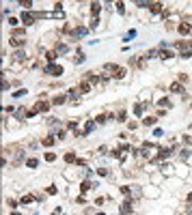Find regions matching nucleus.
<instances>
[{
    "instance_id": "1",
    "label": "nucleus",
    "mask_w": 192,
    "mask_h": 215,
    "mask_svg": "<svg viewBox=\"0 0 192 215\" xmlns=\"http://www.w3.org/2000/svg\"><path fill=\"white\" fill-rule=\"evenodd\" d=\"M9 43L13 47H20V45H24L26 43V28H15V30H11V39Z\"/></svg>"
},
{
    "instance_id": "2",
    "label": "nucleus",
    "mask_w": 192,
    "mask_h": 215,
    "mask_svg": "<svg viewBox=\"0 0 192 215\" xmlns=\"http://www.w3.org/2000/svg\"><path fill=\"white\" fill-rule=\"evenodd\" d=\"M50 106H52V101H46V99H39V101L35 103V112H48V110H50Z\"/></svg>"
},
{
    "instance_id": "3",
    "label": "nucleus",
    "mask_w": 192,
    "mask_h": 215,
    "mask_svg": "<svg viewBox=\"0 0 192 215\" xmlns=\"http://www.w3.org/2000/svg\"><path fill=\"white\" fill-rule=\"evenodd\" d=\"M46 73L48 75H63V67L61 65H46Z\"/></svg>"
},
{
    "instance_id": "4",
    "label": "nucleus",
    "mask_w": 192,
    "mask_h": 215,
    "mask_svg": "<svg viewBox=\"0 0 192 215\" xmlns=\"http://www.w3.org/2000/svg\"><path fill=\"white\" fill-rule=\"evenodd\" d=\"M35 13H30V11H24V13H22V22H24V26H32L35 24Z\"/></svg>"
},
{
    "instance_id": "5",
    "label": "nucleus",
    "mask_w": 192,
    "mask_h": 215,
    "mask_svg": "<svg viewBox=\"0 0 192 215\" xmlns=\"http://www.w3.org/2000/svg\"><path fill=\"white\" fill-rule=\"evenodd\" d=\"M177 30H179V35H188V32H192V26L188 24V22H179Z\"/></svg>"
},
{
    "instance_id": "6",
    "label": "nucleus",
    "mask_w": 192,
    "mask_h": 215,
    "mask_svg": "<svg viewBox=\"0 0 192 215\" xmlns=\"http://www.w3.org/2000/svg\"><path fill=\"white\" fill-rule=\"evenodd\" d=\"M132 211H134V207H132V200L128 198V200L121 205V213H123V215H132Z\"/></svg>"
},
{
    "instance_id": "7",
    "label": "nucleus",
    "mask_w": 192,
    "mask_h": 215,
    "mask_svg": "<svg viewBox=\"0 0 192 215\" xmlns=\"http://www.w3.org/2000/svg\"><path fill=\"white\" fill-rule=\"evenodd\" d=\"M147 106H149V103H136V106H134V114H136V116H142L145 110H147Z\"/></svg>"
},
{
    "instance_id": "8",
    "label": "nucleus",
    "mask_w": 192,
    "mask_h": 215,
    "mask_svg": "<svg viewBox=\"0 0 192 215\" xmlns=\"http://www.w3.org/2000/svg\"><path fill=\"white\" fill-rule=\"evenodd\" d=\"M95 120H86V125H84V131H82V136H86V134H91L93 129H95Z\"/></svg>"
},
{
    "instance_id": "9",
    "label": "nucleus",
    "mask_w": 192,
    "mask_h": 215,
    "mask_svg": "<svg viewBox=\"0 0 192 215\" xmlns=\"http://www.w3.org/2000/svg\"><path fill=\"white\" fill-rule=\"evenodd\" d=\"M91 88H93V84H91L89 80H82V82H80V93H89Z\"/></svg>"
},
{
    "instance_id": "10",
    "label": "nucleus",
    "mask_w": 192,
    "mask_h": 215,
    "mask_svg": "<svg viewBox=\"0 0 192 215\" xmlns=\"http://www.w3.org/2000/svg\"><path fill=\"white\" fill-rule=\"evenodd\" d=\"M149 11L151 13H162V2H149Z\"/></svg>"
},
{
    "instance_id": "11",
    "label": "nucleus",
    "mask_w": 192,
    "mask_h": 215,
    "mask_svg": "<svg viewBox=\"0 0 192 215\" xmlns=\"http://www.w3.org/2000/svg\"><path fill=\"white\" fill-rule=\"evenodd\" d=\"M100 11H102V4H100V2H91V13H93V17H97V15H100Z\"/></svg>"
},
{
    "instance_id": "12",
    "label": "nucleus",
    "mask_w": 192,
    "mask_h": 215,
    "mask_svg": "<svg viewBox=\"0 0 192 215\" xmlns=\"http://www.w3.org/2000/svg\"><path fill=\"white\" fill-rule=\"evenodd\" d=\"M65 101H67V97H65V95H56V97L52 99V106H63Z\"/></svg>"
},
{
    "instance_id": "13",
    "label": "nucleus",
    "mask_w": 192,
    "mask_h": 215,
    "mask_svg": "<svg viewBox=\"0 0 192 215\" xmlns=\"http://www.w3.org/2000/svg\"><path fill=\"white\" fill-rule=\"evenodd\" d=\"M69 47L65 45V43H56V54H67Z\"/></svg>"
},
{
    "instance_id": "14",
    "label": "nucleus",
    "mask_w": 192,
    "mask_h": 215,
    "mask_svg": "<svg viewBox=\"0 0 192 215\" xmlns=\"http://www.w3.org/2000/svg\"><path fill=\"white\" fill-rule=\"evenodd\" d=\"M58 54L56 52H46V58H48V65H54V60H56Z\"/></svg>"
},
{
    "instance_id": "15",
    "label": "nucleus",
    "mask_w": 192,
    "mask_h": 215,
    "mask_svg": "<svg viewBox=\"0 0 192 215\" xmlns=\"http://www.w3.org/2000/svg\"><path fill=\"white\" fill-rule=\"evenodd\" d=\"M108 118H112V114H100V116L95 118V123H100V125H102V123H106Z\"/></svg>"
},
{
    "instance_id": "16",
    "label": "nucleus",
    "mask_w": 192,
    "mask_h": 215,
    "mask_svg": "<svg viewBox=\"0 0 192 215\" xmlns=\"http://www.w3.org/2000/svg\"><path fill=\"white\" fill-rule=\"evenodd\" d=\"M78 159H76V153H67L65 155V164H76Z\"/></svg>"
},
{
    "instance_id": "17",
    "label": "nucleus",
    "mask_w": 192,
    "mask_h": 215,
    "mask_svg": "<svg viewBox=\"0 0 192 215\" xmlns=\"http://www.w3.org/2000/svg\"><path fill=\"white\" fill-rule=\"evenodd\" d=\"M160 58H162V60L173 58V52H171V49H162V52H160Z\"/></svg>"
},
{
    "instance_id": "18",
    "label": "nucleus",
    "mask_w": 192,
    "mask_h": 215,
    "mask_svg": "<svg viewBox=\"0 0 192 215\" xmlns=\"http://www.w3.org/2000/svg\"><path fill=\"white\" fill-rule=\"evenodd\" d=\"M117 69H119V67H117V65H112V63H108L106 67H104V71H106V73H112V75H114V71H117Z\"/></svg>"
},
{
    "instance_id": "19",
    "label": "nucleus",
    "mask_w": 192,
    "mask_h": 215,
    "mask_svg": "<svg viewBox=\"0 0 192 215\" xmlns=\"http://www.w3.org/2000/svg\"><path fill=\"white\" fill-rule=\"evenodd\" d=\"M112 78H117V80H121V78H125V69H123V67H119L117 71H114V75H112Z\"/></svg>"
},
{
    "instance_id": "20",
    "label": "nucleus",
    "mask_w": 192,
    "mask_h": 215,
    "mask_svg": "<svg viewBox=\"0 0 192 215\" xmlns=\"http://www.w3.org/2000/svg\"><path fill=\"white\" fill-rule=\"evenodd\" d=\"M160 108H162V110H164V108H166V110H171L173 106H171V101H168V99L164 97V99H160Z\"/></svg>"
},
{
    "instance_id": "21",
    "label": "nucleus",
    "mask_w": 192,
    "mask_h": 215,
    "mask_svg": "<svg viewBox=\"0 0 192 215\" xmlns=\"http://www.w3.org/2000/svg\"><path fill=\"white\" fill-rule=\"evenodd\" d=\"M171 90L173 93H184V86L179 84V82H175V84H171Z\"/></svg>"
},
{
    "instance_id": "22",
    "label": "nucleus",
    "mask_w": 192,
    "mask_h": 215,
    "mask_svg": "<svg viewBox=\"0 0 192 215\" xmlns=\"http://www.w3.org/2000/svg\"><path fill=\"white\" fill-rule=\"evenodd\" d=\"M32 200H35V196H32V194H26L20 202H22V205H28V202H32Z\"/></svg>"
},
{
    "instance_id": "23",
    "label": "nucleus",
    "mask_w": 192,
    "mask_h": 215,
    "mask_svg": "<svg viewBox=\"0 0 192 215\" xmlns=\"http://www.w3.org/2000/svg\"><path fill=\"white\" fill-rule=\"evenodd\" d=\"M93 187V183H89V181H84V183H80V191H89Z\"/></svg>"
},
{
    "instance_id": "24",
    "label": "nucleus",
    "mask_w": 192,
    "mask_h": 215,
    "mask_svg": "<svg viewBox=\"0 0 192 215\" xmlns=\"http://www.w3.org/2000/svg\"><path fill=\"white\" fill-rule=\"evenodd\" d=\"M86 35V28H76L74 30V37H84Z\"/></svg>"
},
{
    "instance_id": "25",
    "label": "nucleus",
    "mask_w": 192,
    "mask_h": 215,
    "mask_svg": "<svg viewBox=\"0 0 192 215\" xmlns=\"http://www.w3.org/2000/svg\"><path fill=\"white\" fill-rule=\"evenodd\" d=\"M52 144H54V138H52V136L43 138V146H52Z\"/></svg>"
},
{
    "instance_id": "26",
    "label": "nucleus",
    "mask_w": 192,
    "mask_h": 215,
    "mask_svg": "<svg viewBox=\"0 0 192 215\" xmlns=\"http://www.w3.org/2000/svg\"><path fill=\"white\" fill-rule=\"evenodd\" d=\"M156 123V116H147L145 120H142V125H147V127H149V125H153Z\"/></svg>"
},
{
    "instance_id": "27",
    "label": "nucleus",
    "mask_w": 192,
    "mask_h": 215,
    "mask_svg": "<svg viewBox=\"0 0 192 215\" xmlns=\"http://www.w3.org/2000/svg\"><path fill=\"white\" fill-rule=\"evenodd\" d=\"M13 58H15V60H24V58H26V54L20 49V52H15V56H13Z\"/></svg>"
},
{
    "instance_id": "28",
    "label": "nucleus",
    "mask_w": 192,
    "mask_h": 215,
    "mask_svg": "<svg viewBox=\"0 0 192 215\" xmlns=\"http://www.w3.org/2000/svg\"><path fill=\"white\" fill-rule=\"evenodd\" d=\"M128 118V112H125V110H121V112L117 114V120H125Z\"/></svg>"
},
{
    "instance_id": "29",
    "label": "nucleus",
    "mask_w": 192,
    "mask_h": 215,
    "mask_svg": "<svg viewBox=\"0 0 192 215\" xmlns=\"http://www.w3.org/2000/svg\"><path fill=\"white\" fill-rule=\"evenodd\" d=\"M117 13H121V15L125 13V4L123 2H117Z\"/></svg>"
},
{
    "instance_id": "30",
    "label": "nucleus",
    "mask_w": 192,
    "mask_h": 215,
    "mask_svg": "<svg viewBox=\"0 0 192 215\" xmlns=\"http://www.w3.org/2000/svg\"><path fill=\"white\" fill-rule=\"evenodd\" d=\"M74 63H84V54L78 52V54H76V60H74Z\"/></svg>"
},
{
    "instance_id": "31",
    "label": "nucleus",
    "mask_w": 192,
    "mask_h": 215,
    "mask_svg": "<svg viewBox=\"0 0 192 215\" xmlns=\"http://www.w3.org/2000/svg\"><path fill=\"white\" fill-rule=\"evenodd\" d=\"M20 4H22V7H26V9H30V7H32L30 0H20Z\"/></svg>"
},
{
    "instance_id": "32",
    "label": "nucleus",
    "mask_w": 192,
    "mask_h": 215,
    "mask_svg": "<svg viewBox=\"0 0 192 215\" xmlns=\"http://www.w3.org/2000/svg\"><path fill=\"white\" fill-rule=\"evenodd\" d=\"M153 56H160V52H156V49H149V52H147V58H153Z\"/></svg>"
},
{
    "instance_id": "33",
    "label": "nucleus",
    "mask_w": 192,
    "mask_h": 215,
    "mask_svg": "<svg viewBox=\"0 0 192 215\" xmlns=\"http://www.w3.org/2000/svg\"><path fill=\"white\" fill-rule=\"evenodd\" d=\"M24 95H28V90H26V88H20V90L15 93V97H24Z\"/></svg>"
},
{
    "instance_id": "34",
    "label": "nucleus",
    "mask_w": 192,
    "mask_h": 215,
    "mask_svg": "<svg viewBox=\"0 0 192 215\" xmlns=\"http://www.w3.org/2000/svg\"><path fill=\"white\" fill-rule=\"evenodd\" d=\"M97 26H100V17H93L91 19V28H97Z\"/></svg>"
},
{
    "instance_id": "35",
    "label": "nucleus",
    "mask_w": 192,
    "mask_h": 215,
    "mask_svg": "<svg viewBox=\"0 0 192 215\" xmlns=\"http://www.w3.org/2000/svg\"><path fill=\"white\" fill-rule=\"evenodd\" d=\"M54 159H56L54 153H46V161H54Z\"/></svg>"
},
{
    "instance_id": "36",
    "label": "nucleus",
    "mask_w": 192,
    "mask_h": 215,
    "mask_svg": "<svg viewBox=\"0 0 192 215\" xmlns=\"http://www.w3.org/2000/svg\"><path fill=\"white\" fill-rule=\"evenodd\" d=\"M26 164H28V168H37V164H39V161H37V159H28Z\"/></svg>"
},
{
    "instance_id": "37",
    "label": "nucleus",
    "mask_w": 192,
    "mask_h": 215,
    "mask_svg": "<svg viewBox=\"0 0 192 215\" xmlns=\"http://www.w3.org/2000/svg\"><path fill=\"white\" fill-rule=\"evenodd\" d=\"M134 37H136V30H130L128 35H125V39H134Z\"/></svg>"
},
{
    "instance_id": "38",
    "label": "nucleus",
    "mask_w": 192,
    "mask_h": 215,
    "mask_svg": "<svg viewBox=\"0 0 192 215\" xmlns=\"http://www.w3.org/2000/svg\"><path fill=\"white\" fill-rule=\"evenodd\" d=\"M121 194H125V196H130V187H128V185H123V187H121Z\"/></svg>"
},
{
    "instance_id": "39",
    "label": "nucleus",
    "mask_w": 192,
    "mask_h": 215,
    "mask_svg": "<svg viewBox=\"0 0 192 215\" xmlns=\"http://www.w3.org/2000/svg\"><path fill=\"white\" fill-rule=\"evenodd\" d=\"M97 174H100V176H106L108 170H106V168H100V170H97Z\"/></svg>"
},
{
    "instance_id": "40",
    "label": "nucleus",
    "mask_w": 192,
    "mask_h": 215,
    "mask_svg": "<svg viewBox=\"0 0 192 215\" xmlns=\"http://www.w3.org/2000/svg\"><path fill=\"white\" fill-rule=\"evenodd\" d=\"M67 129H76V120H69V123H67Z\"/></svg>"
},
{
    "instance_id": "41",
    "label": "nucleus",
    "mask_w": 192,
    "mask_h": 215,
    "mask_svg": "<svg viewBox=\"0 0 192 215\" xmlns=\"http://www.w3.org/2000/svg\"><path fill=\"white\" fill-rule=\"evenodd\" d=\"M188 202H192V194H190V196H188Z\"/></svg>"
}]
</instances>
